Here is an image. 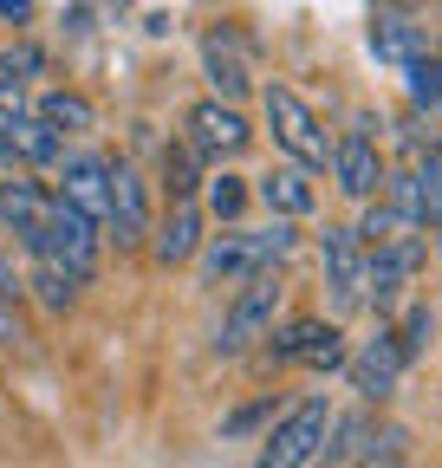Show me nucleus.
I'll return each instance as SVG.
<instances>
[{
	"label": "nucleus",
	"instance_id": "nucleus-1",
	"mask_svg": "<svg viewBox=\"0 0 442 468\" xmlns=\"http://www.w3.org/2000/svg\"><path fill=\"white\" fill-rule=\"evenodd\" d=\"M293 248H300V234H293L287 215H273L267 228L228 221V234H208V241H202L195 273H202V286H241V280L260 273V267H280Z\"/></svg>",
	"mask_w": 442,
	"mask_h": 468
},
{
	"label": "nucleus",
	"instance_id": "nucleus-2",
	"mask_svg": "<svg viewBox=\"0 0 442 468\" xmlns=\"http://www.w3.org/2000/svg\"><path fill=\"white\" fill-rule=\"evenodd\" d=\"M280 306H287V280H280V267L247 273V280L235 286L228 313H221V325H215V351H221V358H241L247 345H260V338L273 332Z\"/></svg>",
	"mask_w": 442,
	"mask_h": 468
},
{
	"label": "nucleus",
	"instance_id": "nucleus-3",
	"mask_svg": "<svg viewBox=\"0 0 442 468\" xmlns=\"http://www.w3.org/2000/svg\"><path fill=\"white\" fill-rule=\"evenodd\" d=\"M26 254H33V261H59V267H72L79 280H91V273H98V254H104V221L85 215L66 189H52L46 228H39V241H33Z\"/></svg>",
	"mask_w": 442,
	"mask_h": 468
},
{
	"label": "nucleus",
	"instance_id": "nucleus-4",
	"mask_svg": "<svg viewBox=\"0 0 442 468\" xmlns=\"http://www.w3.org/2000/svg\"><path fill=\"white\" fill-rule=\"evenodd\" d=\"M260 117H267V131H273V144H280L293 163H306L312 176L332 163V137L319 131V117H312V104L293 91V85H280V79H267L260 85Z\"/></svg>",
	"mask_w": 442,
	"mask_h": 468
},
{
	"label": "nucleus",
	"instance_id": "nucleus-5",
	"mask_svg": "<svg viewBox=\"0 0 442 468\" xmlns=\"http://www.w3.org/2000/svg\"><path fill=\"white\" fill-rule=\"evenodd\" d=\"M423 254H429V234L416 228V234H397V241H384V248H371V267H364V306L377 313V319H397L404 313V300H416V273H423Z\"/></svg>",
	"mask_w": 442,
	"mask_h": 468
},
{
	"label": "nucleus",
	"instance_id": "nucleus-6",
	"mask_svg": "<svg viewBox=\"0 0 442 468\" xmlns=\"http://www.w3.org/2000/svg\"><path fill=\"white\" fill-rule=\"evenodd\" d=\"M332 417H339V410H332L325 397H300L260 436V462L267 468H306V462H319L325 455V436H332Z\"/></svg>",
	"mask_w": 442,
	"mask_h": 468
},
{
	"label": "nucleus",
	"instance_id": "nucleus-7",
	"mask_svg": "<svg viewBox=\"0 0 442 468\" xmlns=\"http://www.w3.org/2000/svg\"><path fill=\"white\" fill-rule=\"evenodd\" d=\"M364 267H371L364 234L345 228V221H325L319 228V280H325V300H332L339 319L364 306Z\"/></svg>",
	"mask_w": 442,
	"mask_h": 468
},
{
	"label": "nucleus",
	"instance_id": "nucleus-8",
	"mask_svg": "<svg viewBox=\"0 0 442 468\" xmlns=\"http://www.w3.org/2000/svg\"><path fill=\"white\" fill-rule=\"evenodd\" d=\"M345 332L332 319H287L267 332V365H306V371H345Z\"/></svg>",
	"mask_w": 442,
	"mask_h": 468
},
{
	"label": "nucleus",
	"instance_id": "nucleus-9",
	"mask_svg": "<svg viewBox=\"0 0 442 468\" xmlns=\"http://www.w3.org/2000/svg\"><path fill=\"white\" fill-rule=\"evenodd\" d=\"M150 183L131 163H110V202H104V248L118 254H143L150 248Z\"/></svg>",
	"mask_w": 442,
	"mask_h": 468
},
{
	"label": "nucleus",
	"instance_id": "nucleus-10",
	"mask_svg": "<svg viewBox=\"0 0 442 468\" xmlns=\"http://www.w3.org/2000/svg\"><path fill=\"white\" fill-rule=\"evenodd\" d=\"M404 371H410V351L397 345L391 325H377V332L352 351V358H345V378H352V390H358L364 410H371V403H391L397 384H404Z\"/></svg>",
	"mask_w": 442,
	"mask_h": 468
},
{
	"label": "nucleus",
	"instance_id": "nucleus-11",
	"mask_svg": "<svg viewBox=\"0 0 442 468\" xmlns=\"http://www.w3.org/2000/svg\"><path fill=\"white\" fill-rule=\"evenodd\" d=\"M325 169H332V183H339L345 202H371L384 189V176H391V163H384L371 124H352L345 137H332V163Z\"/></svg>",
	"mask_w": 442,
	"mask_h": 468
},
{
	"label": "nucleus",
	"instance_id": "nucleus-12",
	"mask_svg": "<svg viewBox=\"0 0 442 468\" xmlns=\"http://www.w3.org/2000/svg\"><path fill=\"white\" fill-rule=\"evenodd\" d=\"M183 131H189V144H195L208 163H235V156L254 144V124L241 117V104H228V98H202V104L183 117Z\"/></svg>",
	"mask_w": 442,
	"mask_h": 468
},
{
	"label": "nucleus",
	"instance_id": "nucleus-13",
	"mask_svg": "<svg viewBox=\"0 0 442 468\" xmlns=\"http://www.w3.org/2000/svg\"><path fill=\"white\" fill-rule=\"evenodd\" d=\"M202 228H208V208H202L195 196H189V202H170V215L150 228V248H143V254H150L163 273H170V267H189V261L202 254V241H208Z\"/></svg>",
	"mask_w": 442,
	"mask_h": 468
},
{
	"label": "nucleus",
	"instance_id": "nucleus-14",
	"mask_svg": "<svg viewBox=\"0 0 442 468\" xmlns=\"http://www.w3.org/2000/svg\"><path fill=\"white\" fill-rule=\"evenodd\" d=\"M202 79H208V91H215V98H228V104H241V98L254 91L247 52H241V39H235L228 27H215V33L202 39Z\"/></svg>",
	"mask_w": 442,
	"mask_h": 468
},
{
	"label": "nucleus",
	"instance_id": "nucleus-15",
	"mask_svg": "<svg viewBox=\"0 0 442 468\" xmlns=\"http://www.w3.org/2000/svg\"><path fill=\"white\" fill-rule=\"evenodd\" d=\"M254 196L267 202V215H287V221H306L319 208V189H312V169L306 163H273L267 176H254Z\"/></svg>",
	"mask_w": 442,
	"mask_h": 468
},
{
	"label": "nucleus",
	"instance_id": "nucleus-16",
	"mask_svg": "<svg viewBox=\"0 0 442 468\" xmlns=\"http://www.w3.org/2000/svg\"><path fill=\"white\" fill-rule=\"evenodd\" d=\"M59 189H66L85 215L104 221V202H110V156H98V150H66V156H59Z\"/></svg>",
	"mask_w": 442,
	"mask_h": 468
},
{
	"label": "nucleus",
	"instance_id": "nucleus-17",
	"mask_svg": "<svg viewBox=\"0 0 442 468\" xmlns=\"http://www.w3.org/2000/svg\"><path fill=\"white\" fill-rule=\"evenodd\" d=\"M202 183H208V156H202L189 137L163 150V196H170V202H189V196H202Z\"/></svg>",
	"mask_w": 442,
	"mask_h": 468
},
{
	"label": "nucleus",
	"instance_id": "nucleus-18",
	"mask_svg": "<svg viewBox=\"0 0 442 468\" xmlns=\"http://www.w3.org/2000/svg\"><path fill=\"white\" fill-rule=\"evenodd\" d=\"M371 52L391 58V66H404V58L423 52V39H416V27H410L404 7H377V20H371Z\"/></svg>",
	"mask_w": 442,
	"mask_h": 468
},
{
	"label": "nucleus",
	"instance_id": "nucleus-19",
	"mask_svg": "<svg viewBox=\"0 0 442 468\" xmlns=\"http://www.w3.org/2000/svg\"><path fill=\"white\" fill-rule=\"evenodd\" d=\"M33 117H46V124L59 131V137H85V131H98V111H91V98H79V91H39Z\"/></svg>",
	"mask_w": 442,
	"mask_h": 468
},
{
	"label": "nucleus",
	"instance_id": "nucleus-20",
	"mask_svg": "<svg viewBox=\"0 0 442 468\" xmlns=\"http://www.w3.org/2000/svg\"><path fill=\"white\" fill-rule=\"evenodd\" d=\"M14 150H20V163H26V169H59L66 137L52 131L46 117H14Z\"/></svg>",
	"mask_w": 442,
	"mask_h": 468
},
{
	"label": "nucleus",
	"instance_id": "nucleus-21",
	"mask_svg": "<svg viewBox=\"0 0 442 468\" xmlns=\"http://www.w3.org/2000/svg\"><path fill=\"white\" fill-rule=\"evenodd\" d=\"M26 286L39 292V306H46V313H72L85 280H79L72 267H59V261H33V280H26Z\"/></svg>",
	"mask_w": 442,
	"mask_h": 468
},
{
	"label": "nucleus",
	"instance_id": "nucleus-22",
	"mask_svg": "<svg viewBox=\"0 0 442 468\" xmlns=\"http://www.w3.org/2000/svg\"><path fill=\"white\" fill-rule=\"evenodd\" d=\"M247 176H235V169H215L208 183H202V202H208V215L228 228V221H241V208H247Z\"/></svg>",
	"mask_w": 442,
	"mask_h": 468
},
{
	"label": "nucleus",
	"instance_id": "nucleus-23",
	"mask_svg": "<svg viewBox=\"0 0 442 468\" xmlns=\"http://www.w3.org/2000/svg\"><path fill=\"white\" fill-rule=\"evenodd\" d=\"M391 332H397V345L410 351V365L429 358V345H436V306H429V300H404V313H397Z\"/></svg>",
	"mask_w": 442,
	"mask_h": 468
},
{
	"label": "nucleus",
	"instance_id": "nucleus-24",
	"mask_svg": "<svg viewBox=\"0 0 442 468\" xmlns=\"http://www.w3.org/2000/svg\"><path fill=\"white\" fill-rule=\"evenodd\" d=\"M404 79H410V104L416 111H442V52H416V58H404Z\"/></svg>",
	"mask_w": 442,
	"mask_h": 468
},
{
	"label": "nucleus",
	"instance_id": "nucleus-25",
	"mask_svg": "<svg viewBox=\"0 0 442 468\" xmlns=\"http://www.w3.org/2000/svg\"><path fill=\"white\" fill-rule=\"evenodd\" d=\"M364 436H371V417H332V436H325V455L319 462H364Z\"/></svg>",
	"mask_w": 442,
	"mask_h": 468
},
{
	"label": "nucleus",
	"instance_id": "nucleus-26",
	"mask_svg": "<svg viewBox=\"0 0 442 468\" xmlns=\"http://www.w3.org/2000/svg\"><path fill=\"white\" fill-rule=\"evenodd\" d=\"M416 189H423V228L442 234V163L436 156H416Z\"/></svg>",
	"mask_w": 442,
	"mask_h": 468
},
{
	"label": "nucleus",
	"instance_id": "nucleus-27",
	"mask_svg": "<svg viewBox=\"0 0 442 468\" xmlns=\"http://www.w3.org/2000/svg\"><path fill=\"white\" fill-rule=\"evenodd\" d=\"M404 455H410V430H404V423H371L364 462H404Z\"/></svg>",
	"mask_w": 442,
	"mask_h": 468
},
{
	"label": "nucleus",
	"instance_id": "nucleus-28",
	"mask_svg": "<svg viewBox=\"0 0 442 468\" xmlns=\"http://www.w3.org/2000/svg\"><path fill=\"white\" fill-rule=\"evenodd\" d=\"M46 72V52L33 46V39H20V46H7L0 52V79H14V85H33Z\"/></svg>",
	"mask_w": 442,
	"mask_h": 468
},
{
	"label": "nucleus",
	"instance_id": "nucleus-29",
	"mask_svg": "<svg viewBox=\"0 0 442 468\" xmlns=\"http://www.w3.org/2000/svg\"><path fill=\"white\" fill-rule=\"evenodd\" d=\"M20 169V150H14V117H0V176Z\"/></svg>",
	"mask_w": 442,
	"mask_h": 468
},
{
	"label": "nucleus",
	"instance_id": "nucleus-30",
	"mask_svg": "<svg viewBox=\"0 0 442 468\" xmlns=\"http://www.w3.org/2000/svg\"><path fill=\"white\" fill-rule=\"evenodd\" d=\"M0 20H7V27H26V20H33V0H0Z\"/></svg>",
	"mask_w": 442,
	"mask_h": 468
},
{
	"label": "nucleus",
	"instance_id": "nucleus-31",
	"mask_svg": "<svg viewBox=\"0 0 442 468\" xmlns=\"http://www.w3.org/2000/svg\"><path fill=\"white\" fill-rule=\"evenodd\" d=\"M423 156H436V163H442V131H436V137H429V150H423Z\"/></svg>",
	"mask_w": 442,
	"mask_h": 468
}]
</instances>
